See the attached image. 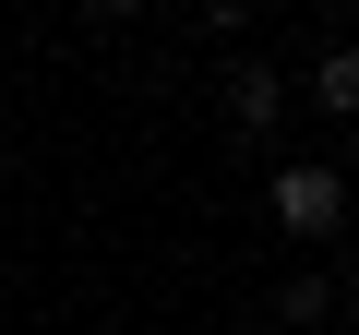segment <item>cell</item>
<instances>
[{
  "instance_id": "obj_1",
  "label": "cell",
  "mask_w": 359,
  "mask_h": 335,
  "mask_svg": "<svg viewBox=\"0 0 359 335\" xmlns=\"http://www.w3.org/2000/svg\"><path fill=\"white\" fill-rule=\"evenodd\" d=\"M276 228H287V240H335V228H347V180H335L323 156L276 168Z\"/></svg>"
},
{
  "instance_id": "obj_2",
  "label": "cell",
  "mask_w": 359,
  "mask_h": 335,
  "mask_svg": "<svg viewBox=\"0 0 359 335\" xmlns=\"http://www.w3.org/2000/svg\"><path fill=\"white\" fill-rule=\"evenodd\" d=\"M216 96H228V132H240V144H264V132H276V108H287L276 60H252V48L228 60V84H216Z\"/></svg>"
},
{
  "instance_id": "obj_3",
  "label": "cell",
  "mask_w": 359,
  "mask_h": 335,
  "mask_svg": "<svg viewBox=\"0 0 359 335\" xmlns=\"http://www.w3.org/2000/svg\"><path fill=\"white\" fill-rule=\"evenodd\" d=\"M311 108L323 120H359V48H323L311 60Z\"/></svg>"
},
{
  "instance_id": "obj_4",
  "label": "cell",
  "mask_w": 359,
  "mask_h": 335,
  "mask_svg": "<svg viewBox=\"0 0 359 335\" xmlns=\"http://www.w3.org/2000/svg\"><path fill=\"white\" fill-rule=\"evenodd\" d=\"M323 311H335V275H287L276 287V323H323Z\"/></svg>"
},
{
  "instance_id": "obj_5",
  "label": "cell",
  "mask_w": 359,
  "mask_h": 335,
  "mask_svg": "<svg viewBox=\"0 0 359 335\" xmlns=\"http://www.w3.org/2000/svg\"><path fill=\"white\" fill-rule=\"evenodd\" d=\"M96 13H156V0H96Z\"/></svg>"
},
{
  "instance_id": "obj_6",
  "label": "cell",
  "mask_w": 359,
  "mask_h": 335,
  "mask_svg": "<svg viewBox=\"0 0 359 335\" xmlns=\"http://www.w3.org/2000/svg\"><path fill=\"white\" fill-rule=\"evenodd\" d=\"M335 311H359V275H347V287H335Z\"/></svg>"
}]
</instances>
